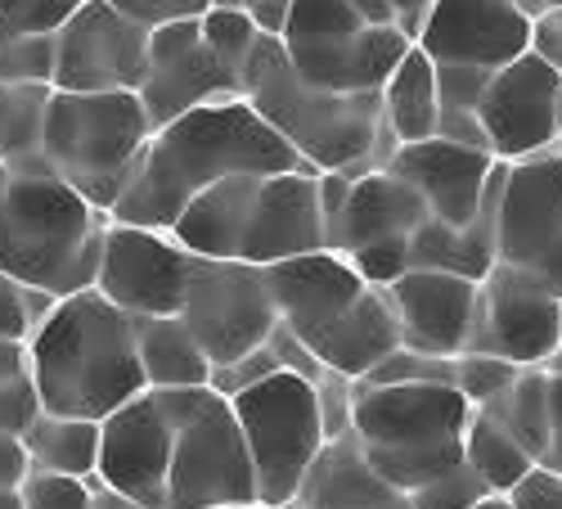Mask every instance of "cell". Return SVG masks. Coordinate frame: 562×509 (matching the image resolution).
Here are the masks:
<instances>
[{
    "label": "cell",
    "instance_id": "cell-1",
    "mask_svg": "<svg viewBox=\"0 0 562 509\" xmlns=\"http://www.w3.org/2000/svg\"><path fill=\"white\" fill-rule=\"evenodd\" d=\"M234 171H315L284 135L270 131L248 100H216L154 126L126 190L113 203V221L171 230L180 208L207 185Z\"/></svg>",
    "mask_w": 562,
    "mask_h": 509
},
{
    "label": "cell",
    "instance_id": "cell-2",
    "mask_svg": "<svg viewBox=\"0 0 562 509\" xmlns=\"http://www.w3.org/2000/svg\"><path fill=\"white\" fill-rule=\"evenodd\" d=\"M27 375L41 410L104 420L122 401L145 392L131 316L117 311L95 285L55 298L27 339Z\"/></svg>",
    "mask_w": 562,
    "mask_h": 509
},
{
    "label": "cell",
    "instance_id": "cell-3",
    "mask_svg": "<svg viewBox=\"0 0 562 509\" xmlns=\"http://www.w3.org/2000/svg\"><path fill=\"white\" fill-rule=\"evenodd\" d=\"M109 212L81 199L45 158L0 163V270L50 298L95 285Z\"/></svg>",
    "mask_w": 562,
    "mask_h": 509
},
{
    "label": "cell",
    "instance_id": "cell-4",
    "mask_svg": "<svg viewBox=\"0 0 562 509\" xmlns=\"http://www.w3.org/2000/svg\"><path fill=\"white\" fill-rule=\"evenodd\" d=\"M319 171H234L180 208L167 235L199 257H234L270 266L324 248L315 199Z\"/></svg>",
    "mask_w": 562,
    "mask_h": 509
},
{
    "label": "cell",
    "instance_id": "cell-5",
    "mask_svg": "<svg viewBox=\"0 0 562 509\" xmlns=\"http://www.w3.org/2000/svg\"><path fill=\"white\" fill-rule=\"evenodd\" d=\"M239 96L315 171H351V176L373 171L369 150H373V135H379V118H383L379 90L373 96L319 90L293 68V59L284 55V41L261 32L239 73Z\"/></svg>",
    "mask_w": 562,
    "mask_h": 509
},
{
    "label": "cell",
    "instance_id": "cell-6",
    "mask_svg": "<svg viewBox=\"0 0 562 509\" xmlns=\"http://www.w3.org/2000/svg\"><path fill=\"white\" fill-rule=\"evenodd\" d=\"M468 420L473 406L450 384H356L351 438L364 465L401 491L459 465Z\"/></svg>",
    "mask_w": 562,
    "mask_h": 509
},
{
    "label": "cell",
    "instance_id": "cell-7",
    "mask_svg": "<svg viewBox=\"0 0 562 509\" xmlns=\"http://www.w3.org/2000/svg\"><path fill=\"white\" fill-rule=\"evenodd\" d=\"M149 135L154 126L135 90H50L41 158L81 199L113 212Z\"/></svg>",
    "mask_w": 562,
    "mask_h": 509
},
{
    "label": "cell",
    "instance_id": "cell-8",
    "mask_svg": "<svg viewBox=\"0 0 562 509\" xmlns=\"http://www.w3.org/2000/svg\"><path fill=\"white\" fill-rule=\"evenodd\" d=\"M171 420V465L162 509H216L257 500V474L229 397L203 388L158 392Z\"/></svg>",
    "mask_w": 562,
    "mask_h": 509
},
{
    "label": "cell",
    "instance_id": "cell-9",
    "mask_svg": "<svg viewBox=\"0 0 562 509\" xmlns=\"http://www.w3.org/2000/svg\"><path fill=\"white\" fill-rule=\"evenodd\" d=\"M229 406H234V420H239L248 455H252L257 500L293 505L319 446L329 442L319 424L315 388L302 375H293V369H274V375L234 392Z\"/></svg>",
    "mask_w": 562,
    "mask_h": 509
},
{
    "label": "cell",
    "instance_id": "cell-10",
    "mask_svg": "<svg viewBox=\"0 0 562 509\" xmlns=\"http://www.w3.org/2000/svg\"><path fill=\"white\" fill-rule=\"evenodd\" d=\"M176 316L203 347L207 365L239 361L244 352L261 347L279 325L261 266L234 257H199V253L190 262V285H184Z\"/></svg>",
    "mask_w": 562,
    "mask_h": 509
},
{
    "label": "cell",
    "instance_id": "cell-11",
    "mask_svg": "<svg viewBox=\"0 0 562 509\" xmlns=\"http://www.w3.org/2000/svg\"><path fill=\"white\" fill-rule=\"evenodd\" d=\"M495 262L562 298V150L508 163L495 212Z\"/></svg>",
    "mask_w": 562,
    "mask_h": 509
},
{
    "label": "cell",
    "instance_id": "cell-12",
    "mask_svg": "<svg viewBox=\"0 0 562 509\" xmlns=\"http://www.w3.org/2000/svg\"><path fill=\"white\" fill-rule=\"evenodd\" d=\"M477 126L486 154L499 163L562 150V73H553L536 51L508 59L482 86Z\"/></svg>",
    "mask_w": 562,
    "mask_h": 509
},
{
    "label": "cell",
    "instance_id": "cell-13",
    "mask_svg": "<svg viewBox=\"0 0 562 509\" xmlns=\"http://www.w3.org/2000/svg\"><path fill=\"white\" fill-rule=\"evenodd\" d=\"M562 334V298L513 266H491L477 285V311L463 352H491L513 365H549Z\"/></svg>",
    "mask_w": 562,
    "mask_h": 509
},
{
    "label": "cell",
    "instance_id": "cell-14",
    "mask_svg": "<svg viewBox=\"0 0 562 509\" xmlns=\"http://www.w3.org/2000/svg\"><path fill=\"white\" fill-rule=\"evenodd\" d=\"M149 64V27L113 10L109 0H81L55 32V90H135Z\"/></svg>",
    "mask_w": 562,
    "mask_h": 509
},
{
    "label": "cell",
    "instance_id": "cell-15",
    "mask_svg": "<svg viewBox=\"0 0 562 509\" xmlns=\"http://www.w3.org/2000/svg\"><path fill=\"white\" fill-rule=\"evenodd\" d=\"M190 262L167 230H145L109 221L95 289L126 316H176L184 285H190Z\"/></svg>",
    "mask_w": 562,
    "mask_h": 509
},
{
    "label": "cell",
    "instance_id": "cell-16",
    "mask_svg": "<svg viewBox=\"0 0 562 509\" xmlns=\"http://www.w3.org/2000/svg\"><path fill=\"white\" fill-rule=\"evenodd\" d=\"M135 96L149 113V126H162L199 104L239 100V77L221 68L199 32V19H171L149 27V64Z\"/></svg>",
    "mask_w": 562,
    "mask_h": 509
},
{
    "label": "cell",
    "instance_id": "cell-17",
    "mask_svg": "<svg viewBox=\"0 0 562 509\" xmlns=\"http://www.w3.org/2000/svg\"><path fill=\"white\" fill-rule=\"evenodd\" d=\"M414 45L437 68L495 73L531 51V19L518 0H432Z\"/></svg>",
    "mask_w": 562,
    "mask_h": 509
},
{
    "label": "cell",
    "instance_id": "cell-18",
    "mask_svg": "<svg viewBox=\"0 0 562 509\" xmlns=\"http://www.w3.org/2000/svg\"><path fill=\"white\" fill-rule=\"evenodd\" d=\"M171 465V420L154 388L135 392L100 420L95 483L135 500L139 509H162Z\"/></svg>",
    "mask_w": 562,
    "mask_h": 509
},
{
    "label": "cell",
    "instance_id": "cell-19",
    "mask_svg": "<svg viewBox=\"0 0 562 509\" xmlns=\"http://www.w3.org/2000/svg\"><path fill=\"white\" fill-rule=\"evenodd\" d=\"M261 270H266L279 325L306 347L324 330H334L338 320L360 302V294L369 289V280L351 266V257L334 253V248L297 253V257H284V262H270Z\"/></svg>",
    "mask_w": 562,
    "mask_h": 509
},
{
    "label": "cell",
    "instance_id": "cell-20",
    "mask_svg": "<svg viewBox=\"0 0 562 509\" xmlns=\"http://www.w3.org/2000/svg\"><path fill=\"white\" fill-rule=\"evenodd\" d=\"M495 163L499 158L477 150V145H459V141H446V135H428V141L396 145V154L387 158V171L401 176L405 185H414V195L424 199L432 221L459 230V225H468L477 217Z\"/></svg>",
    "mask_w": 562,
    "mask_h": 509
},
{
    "label": "cell",
    "instance_id": "cell-21",
    "mask_svg": "<svg viewBox=\"0 0 562 509\" xmlns=\"http://www.w3.org/2000/svg\"><path fill=\"white\" fill-rule=\"evenodd\" d=\"M477 285L482 280L428 266H409L401 280H392L387 298L401 325V347L424 356H459L468 347V330H473Z\"/></svg>",
    "mask_w": 562,
    "mask_h": 509
},
{
    "label": "cell",
    "instance_id": "cell-22",
    "mask_svg": "<svg viewBox=\"0 0 562 509\" xmlns=\"http://www.w3.org/2000/svg\"><path fill=\"white\" fill-rule=\"evenodd\" d=\"M405 51H409V36L396 23H379V27L364 23L347 36L284 45V55L311 86L338 90V96H373Z\"/></svg>",
    "mask_w": 562,
    "mask_h": 509
},
{
    "label": "cell",
    "instance_id": "cell-23",
    "mask_svg": "<svg viewBox=\"0 0 562 509\" xmlns=\"http://www.w3.org/2000/svg\"><path fill=\"white\" fill-rule=\"evenodd\" d=\"M424 217H428V208L414 195V185H405L387 167H373V171H360L351 180V195H347L338 221L329 225V235H324V248L356 253V248L379 244V240L414 235V225Z\"/></svg>",
    "mask_w": 562,
    "mask_h": 509
},
{
    "label": "cell",
    "instance_id": "cell-24",
    "mask_svg": "<svg viewBox=\"0 0 562 509\" xmlns=\"http://www.w3.org/2000/svg\"><path fill=\"white\" fill-rule=\"evenodd\" d=\"M293 509H414L409 491L392 487L387 478H379L351 438V429L342 438H329L319 446L315 465L306 469Z\"/></svg>",
    "mask_w": 562,
    "mask_h": 509
},
{
    "label": "cell",
    "instance_id": "cell-25",
    "mask_svg": "<svg viewBox=\"0 0 562 509\" xmlns=\"http://www.w3.org/2000/svg\"><path fill=\"white\" fill-rule=\"evenodd\" d=\"M401 347V325H396V311H392V298L387 289L369 285L360 294V302L338 320L334 330H324L315 343H311V356L319 365L338 369L347 379H360L379 365L387 352Z\"/></svg>",
    "mask_w": 562,
    "mask_h": 509
},
{
    "label": "cell",
    "instance_id": "cell-26",
    "mask_svg": "<svg viewBox=\"0 0 562 509\" xmlns=\"http://www.w3.org/2000/svg\"><path fill=\"white\" fill-rule=\"evenodd\" d=\"M131 334H135V356H139V375L145 388H203L212 365L194 334L184 330L180 316H131Z\"/></svg>",
    "mask_w": 562,
    "mask_h": 509
},
{
    "label": "cell",
    "instance_id": "cell-27",
    "mask_svg": "<svg viewBox=\"0 0 562 509\" xmlns=\"http://www.w3.org/2000/svg\"><path fill=\"white\" fill-rule=\"evenodd\" d=\"M379 104H383V122L392 126V135L401 145L428 141L437 135L441 122V96H437V64L409 41V51L401 55V64L387 73V81L379 86Z\"/></svg>",
    "mask_w": 562,
    "mask_h": 509
},
{
    "label": "cell",
    "instance_id": "cell-28",
    "mask_svg": "<svg viewBox=\"0 0 562 509\" xmlns=\"http://www.w3.org/2000/svg\"><path fill=\"white\" fill-rule=\"evenodd\" d=\"M27 460L36 474H64V478H95L100 460V420H77V414L36 410V420L23 433Z\"/></svg>",
    "mask_w": 562,
    "mask_h": 509
},
{
    "label": "cell",
    "instance_id": "cell-29",
    "mask_svg": "<svg viewBox=\"0 0 562 509\" xmlns=\"http://www.w3.org/2000/svg\"><path fill=\"white\" fill-rule=\"evenodd\" d=\"M482 410L540 465L549 446V365H522L518 379Z\"/></svg>",
    "mask_w": 562,
    "mask_h": 509
},
{
    "label": "cell",
    "instance_id": "cell-30",
    "mask_svg": "<svg viewBox=\"0 0 562 509\" xmlns=\"http://www.w3.org/2000/svg\"><path fill=\"white\" fill-rule=\"evenodd\" d=\"M463 465L473 469L491 491H508L536 465V460L513 442L486 410H473V420H468V429H463Z\"/></svg>",
    "mask_w": 562,
    "mask_h": 509
},
{
    "label": "cell",
    "instance_id": "cell-31",
    "mask_svg": "<svg viewBox=\"0 0 562 509\" xmlns=\"http://www.w3.org/2000/svg\"><path fill=\"white\" fill-rule=\"evenodd\" d=\"M45 81H0V163L41 158V122L50 104Z\"/></svg>",
    "mask_w": 562,
    "mask_h": 509
},
{
    "label": "cell",
    "instance_id": "cell-32",
    "mask_svg": "<svg viewBox=\"0 0 562 509\" xmlns=\"http://www.w3.org/2000/svg\"><path fill=\"white\" fill-rule=\"evenodd\" d=\"M199 32H203V41L212 45V55L221 59V68L234 73V77L244 73L252 45H257V36H261L257 23H252V14L239 10V5H207V10L199 14Z\"/></svg>",
    "mask_w": 562,
    "mask_h": 509
},
{
    "label": "cell",
    "instance_id": "cell-33",
    "mask_svg": "<svg viewBox=\"0 0 562 509\" xmlns=\"http://www.w3.org/2000/svg\"><path fill=\"white\" fill-rule=\"evenodd\" d=\"M518 369L522 365L491 356V352H459V356H450V388L473 410H482L486 401H495L513 379H518Z\"/></svg>",
    "mask_w": 562,
    "mask_h": 509
},
{
    "label": "cell",
    "instance_id": "cell-34",
    "mask_svg": "<svg viewBox=\"0 0 562 509\" xmlns=\"http://www.w3.org/2000/svg\"><path fill=\"white\" fill-rule=\"evenodd\" d=\"M81 0H0V41L10 36H55Z\"/></svg>",
    "mask_w": 562,
    "mask_h": 509
},
{
    "label": "cell",
    "instance_id": "cell-35",
    "mask_svg": "<svg viewBox=\"0 0 562 509\" xmlns=\"http://www.w3.org/2000/svg\"><path fill=\"white\" fill-rule=\"evenodd\" d=\"M50 294H41V289H27L19 285L14 275L0 270V339H19L27 343L32 330L41 325V316L50 311Z\"/></svg>",
    "mask_w": 562,
    "mask_h": 509
},
{
    "label": "cell",
    "instance_id": "cell-36",
    "mask_svg": "<svg viewBox=\"0 0 562 509\" xmlns=\"http://www.w3.org/2000/svg\"><path fill=\"white\" fill-rule=\"evenodd\" d=\"M486 491H491V487L459 460V465H450L446 474L418 483V487L409 491V505H414V509H468V505H477Z\"/></svg>",
    "mask_w": 562,
    "mask_h": 509
},
{
    "label": "cell",
    "instance_id": "cell-37",
    "mask_svg": "<svg viewBox=\"0 0 562 509\" xmlns=\"http://www.w3.org/2000/svg\"><path fill=\"white\" fill-rule=\"evenodd\" d=\"M55 77V36H10L0 41V81H45Z\"/></svg>",
    "mask_w": 562,
    "mask_h": 509
},
{
    "label": "cell",
    "instance_id": "cell-38",
    "mask_svg": "<svg viewBox=\"0 0 562 509\" xmlns=\"http://www.w3.org/2000/svg\"><path fill=\"white\" fill-rule=\"evenodd\" d=\"M23 509H100L90 478H64V474H27L23 483Z\"/></svg>",
    "mask_w": 562,
    "mask_h": 509
},
{
    "label": "cell",
    "instance_id": "cell-39",
    "mask_svg": "<svg viewBox=\"0 0 562 509\" xmlns=\"http://www.w3.org/2000/svg\"><path fill=\"white\" fill-rule=\"evenodd\" d=\"M315 388V406H319V424L324 438H342L351 429V406H356V379L338 375V369L324 365V375L311 384Z\"/></svg>",
    "mask_w": 562,
    "mask_h": 509
},
{
    "label": "cell",
    "instance_id": "cell-40",
    "mask_svg": "<svg viewBox=\"0 0 562 509\" xmlns=\"http://www.w3.org/2000/svg\"><path fill=\"white\" fill-rule=\"evenodd\" d=\"M351 266L364 275L369 285L387 289L392 280H401V275L409 270V235H396V240H379V244H364L356 253H347Z\"/></svg>",
    "mask_w": 562,
    "mask_h": 509
},
{
    "label": "cell",
    "instance_id": "cell-41",
    "mask_svg": "<svg viewBox=\"0 0 562 509\" xmlns=\"http://www.w3.org/2000/svg\"><path fill=\"white\" fill-rule=\"evenodd\" d=\"M274 369H284V365H279V356L270 352V343H261V347L244 352L239 361L212 365V375H207V388H212V392H221V397H234L239 388H248V384H257V379L274 375Z\"/></svg>",
    "mask_w": 562,
    "mask_h": 509
},
{
    "label": "cell",
    "instance_id": "cell-42",
    "mask_svg": "<svg viewBox=\"0 0 562 509\" xmlns=\"http://www.w3.org/2000/svg\"><path fill=\"white\" fill-rule=\"evenodd\" d=\"M36 410H41V397H36V384L27 369L14 379H0V433L23 438L27 424L36 420Z\"/></svg>",
    "mask_w": 562,
    "mask_h": 509
},
{
    "label": "cell",
    "instance_id": "cell-43",
    "mask_svg": "<svg viewBox=\"0 0 562 509\" xmlns=\"http://www.w3.org/2000/svg\"><path fill=\"white\" fill-rule=\"evenodd\" d=\"M504 496H508L513 509H562V474H553L544 465H531Z\"/></svg>",
    "mask_w": 562,
    "mask_h": 509
},
{
    "label": "cell",
    "instance_id": "cell-44",
    "mask_svg": "<svg viewBox=\"0 0 562 509\" xmlns=\"http://www.w3.org/2000/svg\"><path fill=\"white\" fill-rule=\"evenodd\" d=\"M109 5L122 10L135 23L158 27V23H171V19H199L212 0H109Z\"/></svg>",
    "mask_w": 562,
    "mask_h": 509
},
{
    "label": "cell",
    "instance_id": "cell-45",
    "mask_svg": "<svg viewBox=\"0 0 562 509\" xmlns=\"http://www.w3.org/2000/svg\"><path fill=\"white\" fill-rule=\"evenodd\" d=\"M531 51H536L553 73H562V10L531 19Z\"/></svg>",
    "mask_w": 562,
    "mask_h": 509
},
{
    "label": "cell",
    "instance_id": "cell-46",
    "mask_svg": "<svg viewBox=\"0 0 562 509\" xmlns=\"http://www.w3.org/2000/svg\"><path fill=\"white\" fill-rule=\"evenodd\" d=\"M540 465L562 474V369H549V446Z\"/></svg>",
    "mask_w": 562,
    "mask_h": 509
},
{
    "label": "cell",
    "instance_id": "cell-47",
    "mask_svg": "<svg viewBox=\"0 0 562 509\" xmlns=\"http://www.w3.org/2000/svg\"><path fill=\"white\" fill-rule=\"evenodd\" d=\"M27 474H32V460H27L23 438L0 433V487H23Z\"/></svg>",
    "mask_w": 562,
    "mask_h": 509
},
{
    "label": "cell",
    "instance_id": "cell-48",
    "mask_svg": "<svg viewBox=\"0 0 562 509\" xmlns=\"http://www.w3.org/2000/svg\"><path fill=\"white\" fill-rule=\"evenodd\" d=\"M392 5V19H396V27L414 41V32H418V23H424V14H428V5L432 0H387Z\"/></svg>",
    "mask_w": 562,
    "mask_h": 509
},
{
    "label": "cell",
    "instance_id": "cell-49",
    "mask_svg": "<svg viewBox=\"0 0 562 509\" xmlns=\"http://www.w3.org/2000/svg\"><path fill=\"white\" fill-rule=\"evenodd\" d=\"M27 369V343L19 339H0V379H14Z\"/></svg>",
    "mask_w": 562,
    "mask_h": 509
},
{
    "label": "cell",
    "instance_id": "cell-50",
    "mask_svg": "<svg viewBox=\"0 0 562 509\" xmlns=\"http://www.w3.org/2000/svg\"><path fill=\"white\" fill-rule=\"evenodd\" d=\"M347 5H351V10H356L364 23H396L387 0H347Z\"/></svg>",
    "mask_w": 562,
    "mask_h": 509
},
{
    "label": "cell",
    "instance_id": "cell-51",
    "mask_svg": "<svg viewBox=\"0 0 562 509\" xmlns=\"http://www.w3.org/2000/svg\"><path fill=\"white\" fill-rule=\"evenodd\" d=\"M90 487H95V505H100V509H139L135 500H126V496H117V491H109V487H100L95 478H90Z\"/></svg>",
    "mask_w": 562,
    "mask_h": 509
},
{
    "label": "cell",
    "instance_id": "cell-52",
    "mask_svg": "<svg viewBox=\"0 0 562 509\" xmlns=\"http://www.w3.org/2000/svg\"><path fill=\"white\" fill-rule=\"evenodd\" d=\"M518 10H522L527 19H540V14H553V10H562V0H518Z\"/></svg>",
    "mask_w": 562,
    "mask_h": 509
},
{
    "label": "cell",
    "instance_id": "cell-53",
    "mask_svg": "<svg viewBox=\"0 0 562 509\" xmlns=\"http://www.w3.org/2000/svg\"><path fill=\"white\" fill-rule=\"evenodd\" d=\"M468 509H513V505H508V496H504V491H486L477 505H468Z\"/></svg>",
    "mask_w": 562,
    "mask_h": 509
},
{
    "label": "cell",
    "instance_id": "cell-54",
    "mask_svg": "<svg viewBox=\"0 0 562 509\" xmlns=\"http://www.w3.org/2000/svg\"><path fill=\"white\" fill-rule=\"evenodd\" d=\"M0 509H23V487H0Z\"/></svg>",
    "mask_w": 562,
    "mask_h": 509
},
{
    "label": "cell",
    "instance_id": "cell-55",
    "mask_svg": "<svg viewBox=\"0 0 562 509\" xmlns=\"http://www.w3.org/2000/svg\"><path fill=\"white\" fill-rule=\"evenodd\" d=\"M216 509H293V505H261V500H244V505H216Z\"/></svg>",
    "mask_w": 562,
    "mask_h": 509
},
{
    "label": "cell",
    "instance_id": "cell-56",
    "mask_svg": "<svg viewBox=\"0 0 562 509\" xmlns=\"http://www.w3.org/2000/svg\"><path fill=\"white\" fill-rule=\"evenodd\" d=\"M212 5H239V10H252V5H261V0H212Z\"/></svg>",
    "mask_w": 562,
    "mask_h": 509
},
{
    "label": "cell",
    "instance_id": "cell-57",
    "mask_svg": "<svg viewBox=\"0 0 562 509\" xmlns=\"http://www.w3.org/2000/svg\"><path fill=\"white\" fill-rule=\"evenodd\" d=\"M549 369H562V334H558V352H553V361H549Z\"/></svg>",
    "mask_w": 562,
    "mask_h": 509
}]
</instances>
